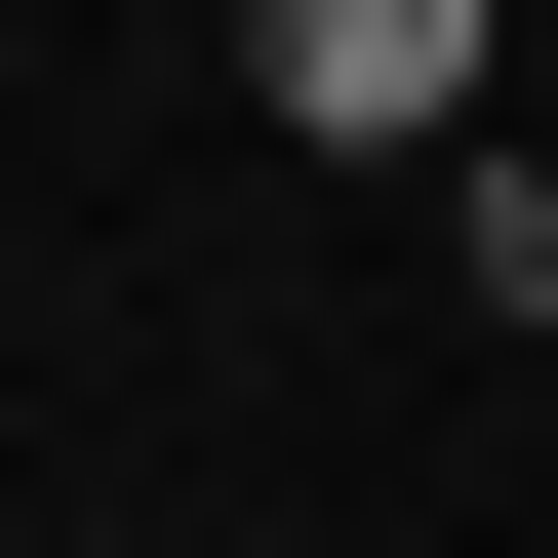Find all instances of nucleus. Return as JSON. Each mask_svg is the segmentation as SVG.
<instances>
[{"mask_svg": "<svg viewBox=\"0 0 558 558\" xmlns=\"http://www.w3.org/2000/svg\"><path fill=\"white\" fill-rule=\"evenodd\" d=\"M279 120L319 160H478V0H279Z\"/></svg>", "mask_w": 558, "mask_h": 558, "instance_id": "1", "label": "nucleus"}]
</instances>
